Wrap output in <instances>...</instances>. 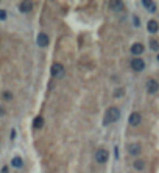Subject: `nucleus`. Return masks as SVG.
Returning a JSON list of instances; mask_svg holds the SVG:
<instances>
[{
  "label": "nucleus",
  "instance_id": "obj_8",
  "mask_svg": "<svg viewBox=\"0 0 159 173\" xmlns=\"http://www.w3.org/2000/svg\"><path fill=\"white\" fill-rule=\"evenodd\" d=\"M147 30L148 33H158L159 31V24L156 22V20H148V24H147Z\"/></svg>",
  "mask_w": 159,
  "mask_h": 173
},
{
  "label": "nucleus",
  "instance_id": "obj_14",
  "mask_svg": "<svg viewBox=\"0 0 159 173\" xmlns=\"http://www.w3.org/2000/svg\"><path fill=\"white\" fill-rule=\"evenodd\" d=\"M11 164H13V167H16V169H20V167H22V165H24V161H22V157L16 156V157H13Z\"/></svg>",
  "mask_w": 159,
  "mask_h": 173
},
{
  "label": "nucleus",
  "instance_id": "obj_12",
  "mask_svg": "<svg viewBox=\"0 0 159 173\" xmlns=\"http://www.w3.org/2000/svg\"><path fill=\"white\" fill-rule=\"evenodd\" d=\"M128 151H129V155L137 156V155H141V147L137 143H131L129 147H128Z\"/></svg>",
  "mask_w": 159,
  "mask_h": 173
},
{
  "label": "nucleus",
  "instance_id": "obj_4",
  "mask_svg": "<svg viewBox=\"0 0 159 173\" xmlns=\"http://www.w3.org/2000/svg\"><path fill=\"white\" fill-rule=\"evenodd\" d=\"M131 69H133L134 72H142L145 69V63L142 58H134L131 59Z\"/></svg>",
  "mask_w": 159,
  "mask_h": 173
},
{
  "label": "nucleus",
  "instance_id": "obj_21",
  "mask_svg": "<svg viewBox=\"0 0 159 173\" xmlns=\"http://www.w3.org/2000/svg\"><path fill=\"white\" fill-rule=\"evenodd\" d=\"M0 19H2V20L6 19V13H5V11H0Z\"/></svg>",
  "mask_w": 159,
  "mask_h": 173
},
{
  "label": "nucleus",
  "instance_id": "obj_22",
  "mask_svg": "<svg viewBox=\"0 0 159 173\" xmlns=\"http://www.w3.org/2000/svg\"><path fill=\"white\" fill-rule=\"evenodd\" d=\"M2 114H3V109H2V108H0V115H2Z\"/></svg>",
  "mask_w": 159,
  "mask_h": 173
},
{
  "label": "nucleus",
  "instance_id": "obj_17",
  "mask_svg": "<svg viewBox=\"0 0 159 173\" xmlns=\"http://www.w3.org/2000/svg\"><path fill=\"white\" fill-rule=\"evenodd\" d=\"M150 47H151V50L158 52V50H159V42H158L156 39H151V41H150Z\"/></svg>",
  "mask_w": 159,
  "mask_h": 173
},
{
  "label": "nucleus",
  "instance_id": "obj_11",
  "mask_svg": "<svg viewBox=\"0 0 159 173\" xmlns=\"http://www.w3.org/2000/svg\"><path fill=\"white\" fill-rule=\"evenodd\" d=\"M19 10L22 11V13H30L33 10V3L31 2H22L19 5Z\"/></svg>",
  "mask_w": 159,
  "mask_h": 173
},
{
  "label": "nucleus",
  "instance_id": "obj_16",
  "mask_svg": "<svg viewBox=\"0 0 159 173\" xmlns=\"http://www.w3.org/2000/svg\"><path fill=\"white\" fill-rule=\"evenodd\" d=\"M33 125H34V128H36V129H39V128H42V125H44V119H42V117H36V119H34V123H33Z\"/></svg>",
  "mask_w": 159,
  "mask_h": 173
},
{
  "label": "nucleus",
  "instance_id": "obj_10",
  "mask_svg": "<svg viewBox=\"0 0 159 173\" xmlns=\"http://www.w3.org/2000/svg\"><path fill=\"white\" fill-rule=\"evenodd\" d=\"M143 52V45L142 44H134L133 47H131V53L134 55L136 58H139V55Z\"/></svg>",
  "mask_w": 159,
  "mask_h": 173
},
{
  "label": "nucleus",
  "instance_id": "obj_13",
  "mask_svg": "<svg viewBox=\"0 0 159 173\" xmlns=\"http://www.w3.org/2000/svg\"><path fill=\"white\" fill-rule=\"evenodd\" d=\"M142 5L145 6V8H148L150 13H155V11H156V3H155V2H151V0H143Z\"/></svg>",
  "mask_w": 159,
  "mask_h": 173
},
{
  "label": "nucleus",
  "instance_id": "obj_9",
  "mask_svg": "<svg viewBox=\"0 0 159 173\" xmlns=\"http://www.w3.org/2000/svg\"><path fill=\"white\" fill-rule=\"evenodd\" d=\"M109 8L112 11H122L125 6H123V3L119 2V0H111V2H109Z\"/></svg>",
  "mask_w": 159,
  "mask_h": 173
},
{
  "label": "nucleus",
  "instance_id": "obj_1",
  "mask_svg": "<svg viewBox=\"0 0 159 173\" xmlns=\"http://www.w3.org/2000/svg\"><path fill=\"white\" fill-rule=\"evenodd\" d=\"M120 119V109L119 108H115V106H111L108 111H106V114H105V125H109V123H114Z\"/></svg>",
  "mask_w": 159,
  "mask_h": 173
},
{
  "label": "nucleus",
  "instance_id": "obj_6",
  "mask_svg": "<svg viewBox=\"0 0 159 173\" xmlns=\"http://www.w3.org/2000/svg\"><path fill=\"white\" fill-rule=\"evenodd\" d=\"M159 91V83L156 81V80H148V83H147V92L148 94H156Z\"/></svg>",
  "mask_w": 159,
  "mask_h": 173
},
{
  "label": "nucleus",
  "instance_id": "obj_5",
  "mask_svg": "<svg viewBox=\"0 0 159 173\" xmlns=\"http://www.w3.org/2000/svg\"><path fill=\"white\" fill-rule=\"evenodd\" d=\"M128 122H129V125H131V126H139V125H141V122H142V115H141L139 112H133V114L129 115Z\"/></svg>",
  "mask_w": 159,
  "mask_h": 173
},
{
  "label": "nucleus",
  "instance_id": "obj_3",
  "mask_svg": "<svg viewBox=\"0 0 159 173\" xmlns=\"http://www.w3.org/2000/svg\"><path fill=\"white\" fill-rule=\"evenodd\" d=\"M108 159H109V151L108 150H105V148L97 150V153H95V161L97 162H98V164H105Z\"/></svg>",
  "mask_w": 159,
  "mask_h": 173
},
{
  "label": "nucleus",
  "instance_id": "obj_7",
  "mask_svg": "<svg viewBox=\"0 0 159 173\" xmlns=\"http://www.w3.org/2000/svg\"><path fill=\"white\" fill-rule=\"evenodd\" d=\"M36 41H38V45H39V47H47L48 42H50V39H48V34H45V33H39Z\"/></svg>",
  "mask_w": 159,
  "mask_h": 173
},
{
  "label": "nucleus",
  "instance_id": "obj_15",
  "mask_svg": "<svg viewBox=\"0 0 159 173\" xmlns=\"http://www.w3.org/2000/svg\"><path fill=\"white\" fill-rule=\"evenodd\" d=\"M134 169L139 170V172L145 169V161H143V159H136V161H134Z\"/></svg>",
  "mask_w": 159,
  "mask_h": 173
},
{
  "label": "nucleus",
  "instance_id": "obj_18",
  "mask_svg": "<svg viewBox=\"0 0 159 173\" xmlns=\"http://www.w3.org/2000/svg\"><path fill=\"white\" fill-rule=\"evenodd\" d=\"M123 95H125V89H123V87H119V89H117V91L114 92V97H115V98H120V97H123Z\"/></svg>",
  "mask_w": 159,
  "mask_h": 173
},
{
  "label": "nucleus",
  "instance_id": "obj_20",
  "mask_svg": "<svg viewBox=\"0 0 159 173\" xmlns=\"http://www.w3.org/2000/svg\"><path fill=\"white\" fill-rule=\"evenodd\" d=\"M133 20H134V25H136V27H139V25H141V22H139V17H137V16H134V17H133Z\"/></svg>",
  "mask_w": 159,
  "mask_h": 173
},
{
  "label": "nucleus",
  "instance_id": "obj_19",
  "mask_svg": "<svg viewBox=\"0 0 159 173\" xmlns=\"http://www.w3.org/2000/svg\"><path fill=\"white\" fill-rule=\"evenodd\" d=\"M3 98L5 100H11L13 98V94L11 92H3Z\"/></svg>",
  "mask_w": 159,
  "mask_h": 173
},
{
  "label": "nucleus",
  "instance_id": "obj_2",
  "mask_svg": "<svg viewBox=\"0 0 159 173\" xmlns=\"http://www.w3.org/2000/svg\"><path fill=\"white\" fill-rule=\"evenodd\" d=\"M52 75L55 78H63L64 77V73H66V70H64V66L61 64V63H55L53 66H52Z\"/></svg>",
  "mask_w": 159,
  "mask_h": 173
},
{
  "label": "nucleus",
  "instance_id": "obj_23",
  "mask_svg": "<svg viewBox=\"0 0 159 173\" xmlns=\"http://www.w3.org/2000/svg\"><path fill=\"white\" fill-rule=\"evenodd\" d=\"M158 59H159V55H158Z\"/></svg>",
  "mask_w": 159,
  "mask_h": 173
}]
</instances>
